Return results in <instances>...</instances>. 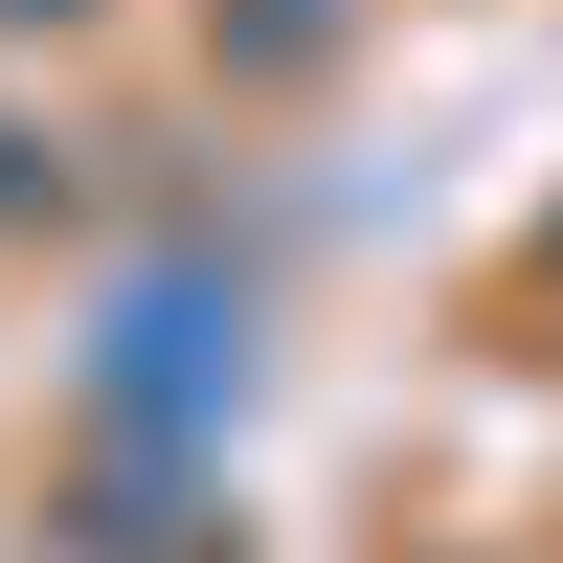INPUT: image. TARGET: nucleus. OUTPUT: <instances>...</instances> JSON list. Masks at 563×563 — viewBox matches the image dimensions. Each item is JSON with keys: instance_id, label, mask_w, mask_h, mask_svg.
<instances>
[{"instance_id": "obj_1", "label": "nucleus", "mask_w": 563, "mask_h": 563, "mask_svg": "<svg viewBox=\"0 0 563 563\" xmlns=\"http://www.w3.org/2000/svg\"><path fill=\"white\" fill-rule=\"evenodd\" d=\"M225 406H249V294H225V271H135V294H113V339H90V429L203 451Z\"/></svg>"}, {"instance_id": "obj_2", "label": "nucleus", "mask_w": 563, "mask_h": 563, "mask_svg": "<svg viewBox=\"0 0 563 563\" xmlns=\"http://www.w3.org/2000/svg\"><path fill=\"white\" fill-rule=\"evenodd\" d=\"M23 203H68V158H45L23 113H0V225H23Z\"/></svg>"}]
</instances>
